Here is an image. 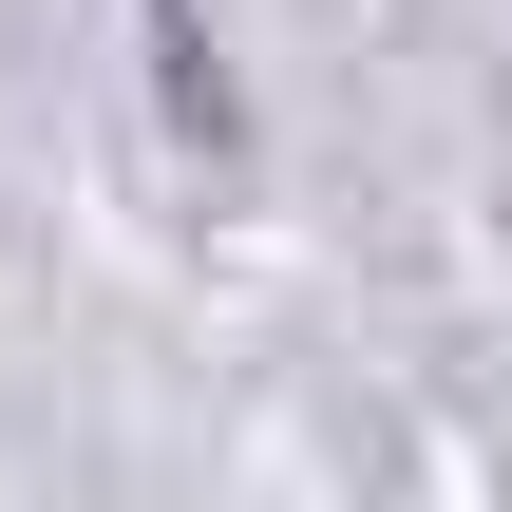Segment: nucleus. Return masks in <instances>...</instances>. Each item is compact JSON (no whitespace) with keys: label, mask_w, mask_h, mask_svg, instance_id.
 Instances as JSON below:
<instances>
[{"label":"nucleus","mask_w":512,"mask_h":512,"mask_svg":"<svg viewBox=\"0 0 512 512\" xmlns=\"http://www.w3.org/2000/svg\"><path fill=\"white\" fill-rule=\"evenodd\" d=\"M152 19V76H171V114L190 133H228V76H209V0H133Z\"/></svg>","instance_id":"f257e3e1"}]
</instances>
